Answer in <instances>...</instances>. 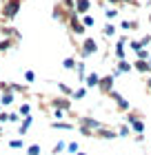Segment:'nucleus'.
<instances>
[{
	"label": "nucleus",
	"instance_id": "obj_1",
	"mask_svg": "<svg viewBox=\"0 0 151 155\" xmlns=\"http://www.w3.org/2000/svg\"><path fill=\"white\" fill-rule=\"evenodd\" d=\"M20 0H7L5 2V7H2V13H5V18H13L16 13L20 11Z\"/></svg>",
	"mask_w": 151,
	"mask_h": 155
},
{
	"label": "nucleus",
	"instance_id": "obj_2",
	"mask_svg": "<svg viewBox=\"0 0 151 155\" xmlns=\"http://www.w3.org/2000/svg\"><path fill=\"white\" fill-rule=\"evenodd\" d=\"M96 51H98V45H96V40H93V38H87V40H84V45H82V55L87 58V55L96 53Z\"/></svg>",
	"mask_w": 151,
	"mask_h": 155
},
{
	"label": "nucleus",
	"instance_id": "obj_3",
	"mask_svg": "<svg viewBox=\"0 0 151 155\" xmlns=\"http://www.w3.org/2000/svg\"><path fill=\"white\" fill-rule=\"evenodd\" d=\"M113 80H116V78L113 75H107V78H100V84L98 87L102 89V91H107V93H111V87H113Z\"/></svg>",
	"mask_w": 151,
	"mask_h": 155
},
{
	"label": "nucleus",
	"instance_id": "obj_4",
	"mask_svg": "<svg viewBox=\"0 0 151 155\" xmlns=\"http://www.w3.org/2000/svg\"><path fill=\"white\" fill-rule=\"evenodd\" d=\"M89 7H91L89 0H76V13H87Z\"/></svg>",
	"mask_w": 151,
	"mask_h": 155
},
{
	"label": "nucleus",
	"instance_id": "obj_5",
	"mask_svg": "<svg viewBox=\"0 0 151 155\" xmlns=\"http://www.w3.org/2000/svg\"><path fill=\"white\" fill-rule=\"evenodd\" d=\"M111 97H113V100H116V104H118V107L120 109H129V102L125 100V97H122L120 93H116V91H111V93H109Z\"/></svg>",
	"mask_w": 151,
	"mask_h": 155
},
{
	"label": "nucleus",
	"instance_id": "obj_6",
	"mask_svg": "<svg viewBox=\"0 0 151 155\" xmlns=\"http://www.w3.org/2000/svg\"><path fill=\"white\" fill-rule=\"evenodd\" d=\"M127 120H129V122H131V126H133V131H136V133H142V131H145V124H142L140 120H136L133 115H129Z\"/></svg>",
	"mask_w": 151,
	"mask_h": 155
},
{
	"label": "nucleus",
	"instance_id": "obj_7",
	"mask_svg": "<svg viewBox=\"0 0 151 155\" xmlns=\"http://www.w3.org/2000/svg\"><path fill=\"white\" fill-rule=\"evenodd\" d=\"M84 82H87V87H98L100 84V75L98 73H89L87 78H84Z\"/></svg>",
	"mask_w": 151,
	"mask_h": 155
},
{
	"label": "nucleus",
	"instance_id": "obj_8",
	"mask_svg": "<svg viewBox=\"0 0 151 155\" xmlns=\"http://www.w3.org/2000/svg\"><path fill=\"white\" fill-rule=\"evenodd\" d=\"M71 29H74L76 33H84V25H82V22H78V18H76V16H71Z\"/></svg>",
	"mask_w": 151,
	"mask_h": 155
},
{
	"label": "nucleus",
	"instance_id": "obj_9",
	"mask_svg": "<svg viewBox=\"0 0 151 155\" xmlns=\"http://www.w3.org/2000/svg\"><path fill=\"white\" fill-rule=\"evenodd\" d=\"M31 122H33V117H31V115H27V117H25V122L20 124V135H22V133H27V129L31 126Z\"/></svg>",
	"mask_w": 151,
	"mask_h": 155
},
{
	"label": "nucleus",
	"instance_id": "obj_10",
	"mask_svg": "<svg viewBox=\"0 0 151 155\" xmlns=\"http://www.w3.org/2000/svg\"><path fill=\"white\" fill-rule=\"evenodd\" d=\"M53 104H56V109H58V107H60V109H69V107H71V102H69V100H64V97H58V100H56Z\"/></svg>",
	"mask_w": 151,
	"mask_h": 155
},
{
	"label": "nucleus",
	"instance_id": "obj_11",
	"mask_svg": "<svg viewBox=\"0 0 151 155\" xmlns=\"http://www.w3.org/2000/svg\"><path fill=\"white\" fill-rule=\"evenodd\" d=\"M118 71H120V73L131 71V64H129V62H125V60H120V62H118Z\"/></svg>",
	"mask_w": 151,
	"mask_h": 155
},
{
	"label": "nucleus",
	"instance_id": "obj_12",
	"mask_svg": "<svg viewBox=\"0 0 151 155\" xmlns=\"http://www.w3.org/2000/svg\"><path fill=\"white\" fill-rule=\"evenodd\" d=\"M136 69H138V71H149L151 64H147L145 60H138V62H136Z\"/></svg>",
	"mask_w": 151,
	"mask_h": 155
},
{
	"label": "nucleus",
	"instance_id": "obj_13",
	"mask_svg": "<svg viewBox=\"0 0 151 155\" xmlns=\"http://www.w3.org/2000/svg\"><path fill=\"white\" fill-rule=\"evenodd\" d=\"M51 126H53V129H62V131H71V129H74L71 124H64V122H53Z\"/></svg>",
	"mask_w": 151,
	"mask_h": 155
},
{
	"label": "nucleus",
	"instance_id": "obj_14",
	"mask_svg": "<svg viewBox=\"0 0 151 155\" xmlns=\"http://www.w3.org/2000/svg\"><path fill=\"white\" fill-rule=\"evenodd\" d=\"M0 102H2L5 107H7V104H11V102H13V93H11V91H7V93L2 95V100H0Z\"/></svg>",
	"mask_w": 151,
	"mask_h": 155
},
{
	"label": "nucleus",
	"instance_id": "obj_15",
	"mask_svg": "<svg viewBox=\"0 0 151 155\" xmlns=\"http://www.w3.org/2000/svg\"><path fill=\"white\" fill-rule=\"evenodd\" d=\"M98 135H100V137H105V140H113V137H116V133H113V131H100Z\"/></svg>",
	"mask_w": 151,
	"mask_h": 155
},
{
	"label": "nucleus",
	"instance_id": "obj_16",
	"mask_svg": "<svg viewBox=\"0 0 151 155\" xmlns=\"http://www.w3.org/2000/svg\"><path fill=\"white\" fill-rule=\"evenodd\" d=\"M62 67H64V69H74V67H76V60H74V58H67Z\"/></svg>",
	"mask_w": 151,
	"mask_h": 155
},
{
	"label": "nucleus",
	"instance_id": "obj_17",
	"mask_svg": "<svg viewBox=\"0 0 151 155\" xmlns=\"http://www.w3.org/2000/svg\"><path fill=\"white\" fill-rule=\"evenodd\" d=\"M27 155H40V146H38V144L29 146V153H27Z\"/></svg>",
	"mask_w": 151,
	"mask_h": 155
},
{
	"label": "nucleus",
	"instance_id": "obj_18",
	"mask_svg": "<svg viewBox=\"0 0 151 155\" xmlns=\"http://www.w3.org/2000/svg\"><path fill=\"white\" fill-rule=\"evenodd\" d=\"M113 33H116V27H113V25H107V27H105V36H113Z\"/></svg>",
	"mask_w": 151,
	"mask_h": 155
},
{
	"label": "nucleus",
	"instance_id": "obj_19",
	"mask_svg": "<svg viewBox=\"0 0 151 155\" xmlns=\"http://www.w3.org/2000/svg\"><path fill=\"white\" fill-rule=\"evenodd\" d=\"M136 53H138V60H149V53L145 49H140V51H136Z\"/></svg>",
	"mask_w": 151,
	"mask_h": 155
},
{
	"label": "nucleus",
	"instance_id": "obj_20",
	"mask_svg": "<svg viewBox=\"0 0 151 155\" xmlns=\"http://www.w3.org/2000/svg\"><path fill=\"white\" fill-rule=\"evenodd\" d=\"M93 22H96V20H93L91 16H84V20H82V25H84V27H91Z\"/></svg>",
	"mask_w": 151,
	"mask_h": 155
},
{
	"label": "nucleus",
	"instance_id": "obj_21",
	"mask_svg": "<svg viewBox=\"0 0 151 155\" xmlns=\"http://www.w3.org/2000/svg\"><path fill=\"white\" fill-rule=\"evenodd\" d=\"M25 80H27V82H33V80H36V73H33V71H27V73H25Z\"/></svg>",
	"mask_w": 151,
	"mask_h": 155
},
{
	"label": "nucleus",
	"instance_id": "obj_22",
	"mask_svg": "<svg viewBox=\"0 0 151 155\" xmlns=\"http://www.w3.org/2000/svg\"><path fill=\"white\" fill-rule=\"evenodd\" d=\"M11 149H20V146H22V140H11Z\"/></svg>",
	"mask_w": 151,
	"mask_h": 155
},
{
	"label": "nucleus",
	"instance_id": "obj_23",
	"mask_svg": "<svg viewBox=\"0 0 151 155\" xmlns=\"http://www.w3.org/2000/svg\"><path fill=\"white\" fill-rule=\"evenodd\" d=\"M105 13H107V18H109V20H111V18H116V16H118V11H116V9H107Z\"/></svg>",
	"mask_w": 151,
	"mask_h": 155
},
{
	"label": "nucleus",
	"instance_id": "obj_24",
	"mask_svg": "<svg viewBox=\"0 0 151 155\" xmlns=\"http://www.w3.org/2000/svg\"><path fill=\"white\" fill-rule=\"evenodd\" d=\"M131 27H136V22H129V20H125V22H122V29H131Z\"/></svg>",
	"mask_w": 151,
	"mask_h": 155
},
{
	"label": "nucleus",
	"instance_id": "obj_25",
	"mask_svg": "<svg viewBox=\"0 0 151 155\" xmlns=\"http://www.w3.org/2000/svg\"><path fill=\"white\" fill-rule=\"evenodd\" d=\"M78 75H80V78H84V64H82V62L78 64Z\"/></svg>",
	"mask_w": 151,
	"mask_h": 155
},
{
	"label": "nucleus",
	"instance_id": "obj_26",
	"mask_svg": "<svg viewBox=\"0 0 151 155\" xmlns=\"http://www.w3.org/2000/svg\"><path fill=\"white\" fill-rule=\"evenodd\" d=\"M9 45H11V42H9V40H5V42H0V51H5V49H9Z\"/></svg>",
	"mask_w": 151,
	"mask_h": 155
},
{
	"label": "nucleus",
	"instance_id": "obj_27",
	"mask_svg": "<svg viewBox=\"0 0 151 155\" xmlns=\"http://www.w3.org/2000/svg\"><path fill=\"white\" fill-rule=\"evenodd\" d=\"M131 49H133V51H140L142 45H140V42H131Z\"/></svg>",
	"mask_w": 151,
	"mask_h": 155
},
{
	"label": "nucleus",
	"instance_id": "obj_28",
	"mask_svg": "<svg viewBox=\"0 0 151 155\" xmlns=\"http://www.w3.org/2000/svg\"><path fill=\"white\" fill-rule=\"evenodd\" d=\"M62 149H64V144H62V142H58V144H56V149H53V153H60Z\"/></svg>",
	"mask_w": 151,
	"mask_h": 155
},
{
	"label": "nucleus",
	"instance_id": "obj_29",
	"mask_svg": "<svg viewBox=\"0 0 151 155\" xmlns=\"http://www.w3.org/2000/svg\"><path fill=\"white\" fill-rule=\"evenodd\" d=\"M20 113H25V115H29V107H27V104H22V107H20Z\"/></svg>",
	"mask_w": 151,
	"mask_h": 155
},
{
	"label": "nucleus",
	"instance_id": "obj_30",
	"mask_svg": "<svg viewBox=\"0 0 151 155\" xmlns=\"http://www.w3.org/2000/svg\"><path fill=\"white\" fill-rule=\"evenodd\" d=\"M60 91H62V93H71V89L67 87V84H60Z\"/></svg>",
	"mask_w": 151,
	"mask_h": 155
},
{
	"label": "nucleus",
	"instance_id": "obj_31",
	"mask_svg": "<svg viewBox=\"0 0 151 155\" xmlns=\"http://www.w3.org/2000/svg\"><path fill=\"white\" fill-rule=\"evenodd\" d=\"M18 120H20V117H18L16 113H9V122H18Z\"/></svg>",
	"mask_w": 151,
	"mask_h": 155
},
{
	"label": "nucleus",
	"instance_id": "obj_32",
	"mask_svg": "<svg viewBox=\"0 0 151 155\" xmlns=\"http://www.w3.org/2000/svg\"><path fill=\"white\" fill-rule=\"evenodd\" d=\"M9 120V113H0V122H7Z\"/></svg>",
	"mask_w": 151,
	"mask_h": 155
},
{
	"label": "nucleus",
	"instance_id": "obj_33",
	"mask_svg": "<svg viewBox=\"0 0 151 155\" xmlns=\"http://www.w3.org/2000/svg\"><path fill=\"white\" fill-rule=\"evenodd\" d=\"M69 151L71 153H78V144H69Z\"/></svg>",
	"mask_w": 151,
	"mask_h": 155
},
{
	"label": "nucleus",
	"instance_id": "obj_34",
	"mask_svg": "<svg viewBox=\"0 0 151 155\" xmlns=\"http://www.w3.org/2000/svg\"><path fill=\"white\" fill-rule=\"evenodd\" d=\"M74 95H76V97H84V89H80V91H76Z\"/></svg>",
	"mask_w": 151,
	"mask_h": 155
},
{
	"label": "nucleus",
	"instance_id": "obj_35",
	"mask_svg": "<svg viewBox=\"0 0 151 155\" xmlns=\"http://www.w3.org/2000/svg\"><path fill=\"white\" fill-rule=\"evenodd\" d=\"M147 87H149V89H151V78H149V80H147Z\"/></svg>",
	"mask_w": 151,
	"mask_h": 155
},
{
	"label": "nucleus",
	"instance_id": "obj_36",
	"mask_svg": "<svg viewBox=\"0 0 151 155\" xmlns=\"http://www.w3.org/2000/svg\"><path fill=\"white\" fill-rule=\"evenodd\" d=\"M120 2H129V0H120Z\"/></svg>",
	"mask_w": 151,
	"mask_h": 155
},
{
	"label": "nucleus",
	"instance_id": "obj_37",
	"mask_svg": "<svg viewBox=\"0 0 151 155\" xmlns=\"http://www.w3.org/2000/svg\"><path fill=\"white\" fill-rule=\"evenodd\" d=\"M149 22H151V16H149Z\"/></svg>",
	"mask_w": 151,
	"mask_h": 155
},
{
	"label": "nucleus",
	"instance_id": "obj_38",
	"mask_svg": "<svg viewBox=\"0 0 151 155\" xmlns=\"http://www.w3.org/2000/svg\"><path fill=\"white\" fill-rule=\"evenodd\" d=\"M149 2H151V0H149Z\"/></svg>",
	"mask_w": 151,
	"mask_h": 155
},
{
	"label": "nucleus",
	"instance_id": "obj_39",
	"mask_svg": "<svg viewBox=\"0 0 151 155\" xmlns=\"http://www.w3.org/2000/svg\"><path fill=\"white\" fill-rule=\"evenodd\" d=\"M0 31H2V29H0Z\"/></svg>",
	"mask_w": 151,
	"mask_h": 155
}]
</instances>
